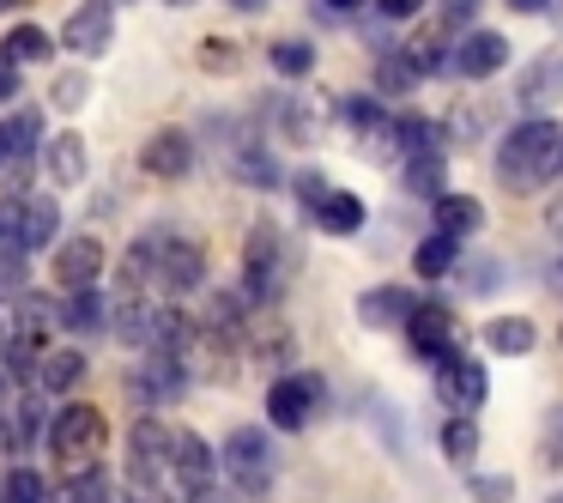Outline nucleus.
I'll use <instances>...</instances> for the list:
<instances>
[{"instance_id": "obj_48", "label": "nucleus", "mask_w": 563, "mask_h": 503, "mask_svg": "<svg viewBox=\"0 0 563 503\" xmlns=\"http://www.w3.org/2000/svg\"><path fill=\"white\" fill-rule=\"evenodd\" d=\"M7 98H19V67L13 62H0V103Z\"/></svg>"}, {"instance_id": "obj_25", "label": "nucleus", "mask_w": 563, "mask_h": 503, "mask_svg": "<svg viewBox=\"0 0 563 503\" xmlns=\"http://www.w3.org/2000/svg\"><path fill=\"white\" fill-rule=\"evenodd\" d=\"M55 237H62V207H55L49 195H31L25 212H19V249L37 255V249H49Z\"/></svg>"}, {"instance_id": "obj_26", "label": "nucleus", "mask_w": 563, "mask_h": 503, "mask_svg": "<svg viewBox=\"0 0 563 503\" xmlns=\"http://www.w3.org/2000/svg\"><path fill=\"white\" fill-rule=\"evenodd\" d=\"M539 346V328L527 316H490L485 321V352L490 358H527Z\"/></svg>"}, {"instance_id": "obj_60", "label": "nucleus", "mask_w": 563, "mask_h": 503, "mask_svg": "<svg viewBox=\"0 0 563 503\" xmlns=\"http://www.w3.org/2000/svg\"><path fill=\"white\" fill-rule=\"evenodd\" d=\"M170 7H195V0H170Z\"/></svg>"}, {"instance_id": "obj_36", "label": "nucleus", "mask_w": 563, "mask_h": 503, "mask_svg": "<svg viewBox=\"0 0 563 503\" xmlns=\"http://www.w3.org/2000/svg\"><path fill=\"white\" fill-rule=\"evenodd\" d=\"M406 55H412V67L424 79H437V67H449V31H412V43H406Z\"/></svg>"}, {"instance_id": "obj_62", "label": "nucleus", "mask_w": 563, "mask_h": 503, "mask_svg": "<svg viewBox=\"0 0 563 503\" xmlns=\"http://www.w3.org/2000/svg\"><path fill=\"white\" fill-rule=\"evenodd\" d=\"M110 7H122V0H110Z\"/></svg>"}, {"instance_id": "obj_53", "label": "nucleus", "mask_w": 563, "mask_h": 503, "mask_svg": "<svg viewBox=\"0 0 563 503\" xmlns=\"http://www.w3.org/2000/svg\"><path fill=\"white\" fill-rule=\"evenodd\" d=\"M7 340H13V316H7V304H0V352H7Z\"/></svg>"}, {"instance_id": "obj_54", "label": "nucleus", "mask_w": 563, "mask_h": 503, "mask_svg": "<svg viewBox=\"0 0 563 503\" xmlns=\"http://www.w3.org/2000/svg\"><path fill=\"white\" fill-rule=\"evenodd\" d=\"M236 13H261V7H267V0H231Z\"/></svg>"}, {"instance_id": "obj_55", "label": "nucleus", "mask_w": 563, "mask_h": 503, "mask_svg": "<svg viewBox=\"0 0 563 503\" xmlns=\"http://www.w3.org/2000/svg\"><path fill=\"white\" fill-rule=\"evenodd\" d=\"M333 13H352V7H364V0H328Z\"/></svg>"}, {"instance_id": "obj_15", "label": "nucleus", "mask_w": 563, "mask_h": 503, "mask_svg": "<svg viewBox=\"0 0 563 503\" xmlns=\"http://www.w3.org/2000/svg\"><path fill=\"white\" fill-rule=\"evenodd\" d=\"M103 267H110V249L98 243V237H67L62 249H55V280L74 292V285H98Z\"/></svg>"}, {"instance_id": "obj_58", "label": "nucleus", "mask_w": 563, "mask_h": 503, "mask_svg": "<svg viewBox=\"0 0 563 503\" xmlns=\"http://www.w3.org/2000/svg\"><path fill=\"white\" fill-rule=\"evenodd\" d=\"M551 7H558V25H563V0H551Z\"/></svg>"}, {"instance_id": "obj_9", "label": "nucleus", "mask_w": 563, "mask_h": 503, "mask_svg": "<svg viewBox=\"0 0 563 503\" xmlns=\"http://www.w3.org/2000/svg\"><path fill=\"white\" fill-rule=\"evenodd\" d=\"M152 285H164L170 297L200 292V285H207V249H200L195 237L164 231V249H158V267H152Z\"/></svg>"}, {"instance_id": "obj_44", "label": "nucleus", "mask_w": 563, "mask_h": 503, "mask_svg": "<svg viewBox=\"0 0 563 503\" xmlns=\"http://www.w3.org/2000/svg\"><path fill=\"white\" fill-rule=\"evenodd\" d=\"M466 491H473L478 503H515V479L509 473H473Z\"/></svg>"}, {"instance_id": "obj_4", "label": "nucleus", "mask_w": 563, "mask_h": 503, "mask_svg": "<svg viewBox=\"0 0 563 503\" xmlns=\"http://www.w3.org/2000/svg\"><path fill=\"white\" fill-rule=\"evenodd\" d=\"M219 479V455L200 430H176L170 437V473H164V503H195L200 491Z\"/></svg>"}, {"instance_id": "obj_8", "label": "nucleus", "mask_w": 563, "mask_h": 503, "mask_svg": "<svg viewBox=\"0 0 563 503\" xmlns=\"http://www.w3.org/2000/svg\"><path fill=\"white\" fill-rule=\"evenodd\" d=\"M224 473L236 479L243 491H267L273 485V442L261 425H236L231 437H224Z\"/></svg>"}, {"instance_id": "obj_59", "label": "nucleus", "mask_w": 563, "mask_h": 503, "mask_svg": "<svg viewBox=\"0 0 563 503\" xmlns=\"http://www.w3.org/2000/svg\"><path fill=\"white\" fill-rule=\"evenodd\" d=\"M545 503H563V491H551V497H545Z\"/></svg>"}, {"instance_id": "obj_14", "label": "nucleus", "mask_w": 563, "mask_h": 503, "mask_svg": "<svg viewBox=\"0 0 563 503\" xmlns=\"http://www.w3.org/2000/svg\"><path fill=\"white\" fill-rule=\"evenodd\" d=\"M515 98H521L527 116H545L551 103H563V50H539L533 62H527Z\"/></svg>"}, {"instance_id": "obj_38", "label": "nucleus", "mask_w": 563, "mask_h": 503, "mask_svg": "<svg viewBox=\"0 0 563 503\" xmlns=\"http://www.w3.org/2000/svg\"><path fill=\"white\" fill-rule=\"evenodd\" d=\"M0 503H49V479L37 467H13L0 479Z\"/></svg>"}, {"instance_id": "obj_37", "label": "nucleus", "mask_w": 563, "mask_h": 503, "mask_svg": "<svg viewBox=\"0 0 563 503\" xmlns=\"http://www.w3.org/2000/svg\"><path fill=\"white\" fill-rule=\"evenodd\" d=\"M442 455H449L454 467H473L478 461V425L466 413H454L449 425H442Z\"/></svg>"}, {"instance_id": "obj_1", "label": "nucleus", "mask_w": 563, "mask_h": 503, "mask_svg": "<svg viewBox=\"0 0 563 503\" xmlns=\"http://www.w3.org/2000/svg\"><path fill=\"white\" fill-rule=\"evenodd\" d=\"M497 176L509 195H533L551 176H563V122H551V116L515 122L497 146Z\"/></svg>"}, {"instance_id": "obj_35", "label": "nucleus", "mask_w": 563, "mask_h": 503, "mask_svg": "<svg viewBox=\"0 0 563 503\" xmlns=\"http://www.w3.org/2000/svg\"><path fill=\"white\" fill-rule=\"evenodd\" d=\"M437 146H442V128L430 122V116H400V122H394V152H400V158L437 152Z\"/></svg>"}, {"instance_id": "obj_21", "label": "nucleus", "mask_w": 563, "mask_h": 503, "mask_svg": "<svg viewBox=\"0 0 563 503\" xmlns=\"http://www.w3.org/2000/svg\"><path fill=\"white\" fill-rule=\"evenodd\" d=\"M309 219H316L328 237H357V231H364V219H369V207L352 195V188H328V195L309 207Z\"/></svg>"}, {"instance_id": "obj_29", "label": "nucleus", "mask_w": 563, "mask_h": 503, "mask_svg": "<svg viewBox=\"0 0 563 503\" xmlns=\"http://www.w3.org/2000/svg\"><path fill=\"white\" fill-rule=\"evenodd\" d=\"M86 352H74V346H62V352H43V364H37V389L43 394H74L79 382H86Z\"/></svg>"}, {"instance_id": "obj_6", "label": "nucleus", "mask_w": 563, "mask_h": 503, "mask_svg": "<svg viewBox=\"0 0 563 503\" xmlns=\"http://www.w3.org/2000/svg\"><path fill=\"white\" fill-rule=\"evenodd\" d=\"M430 370H437V394L454 406V413H478V406L490 401V370H485V358L449 346L442 358H430Z\"/></svg>"}, {"instance_id": "obj_20", "label": "nucleus", "mask_w": 563, "mask_h": 503, "mask_svg": "<svg viewBox=\"0 0 563 503\" xmlns=\"http://www.w3.org/2000/svg\"><path fill=\"white\" fill-rule=\"evenodd\" d=\"M43 171H49V183H62V188H79L91 176V152H86V140L67 128V134H55L49 146H43Z\"/></svg>"}, {"instance_id": "obj_34", "label": "nucleus", "mask_w": 563, "mask_h": 503, "mask_svg": "<svg viewBox=\"0 0 563 503\" xmlns=\"http://www.w3.org/2000/svg\"><path fill=\"white\" fill-rule=\"evenodd\" d=\"M267 62H273V74H279V79H309V74H316V43L279 37V43L267 50Z\"/></svg>"}, {"instance_id": "obj_24", "label": "nucleus", "mask_w": 563, "mask_h": 503, "mask_svg": "<svg viewBox=\"0 0 563 503\" xmlns=\"http://www.w3.org/2000/svg\"><path fill=\"white\" fill-rule=\"evenodd\" d=\"M55 309H62V328L67 333H103V328H110V297H103L98 285H74L67 304H55Z\"/></svg>"}, {"instance_id": "obj_31", "label": "nucleus", "mask_w": 563, "mask_h": 503, "mask_svg": "<svg viewBox=\"0 0 563 503\" xmlns=\"http://www.w3.org/2000/svg\"><path fill=\"white\" fill-rule=\"evenodd\" d=\"M442 176H449V158H442V146H437V152H412V158H406V176H400V183H406V195L437 200L442 188H449Z\"/></svg>"}, {"instance_id": "obj_22", "label": "nucleus", "mask_w": 563, "mask_h": 503, "mask_svg": "<svg viewBox=\"0 0 563 503\" xmlns=\"http://www.w3.org/2000/svg\"><path fill=\"white\" fill-rule=\"evenodd\" d=\"M7 316H13V340H31V346L49 340V328H62V309L43 292H19L13 304H7Z\"/></svg>"}, {"instance_id": "obj_57", "label": "nucleus", "mask_w": 563, "mask_h": 503, "mask_svg": "<svg viewBox=\"0 0 563 503\" xmlns=\"http://www.w3.org/2000/svg\"><path fill=\"white\" fill-rule=\"evenodd\" d=\"M13 7H25V0H0V13H13Z\"/></svg>"}, {"instance_id": "obj_39", "label": "nucleus", "mask_w": 563, "mask_h": 503, "mask_svg": "<svg viewBox=\"0 0 563 503\" xmlns=\"http://www.w3.org/2000/svg\"><path fill=\"white\" fill-rule=\"evenodd\" d=\"M231 171H236V183H249V188H279V164H273L261 146H243Z\"/></svg>"}, {"instance_id": "obj_52", "label": "nucleus", "mask_w": 563, "mask_h": 503, "mask_svg": "<svg viewBox=\"0 0 563 503\" xmlns=\"http://www.w3.org/2000/svg\"><path fill=\"white\" fill-rule=\"evenodd\" d=\"M509 13H551V0H509Z\"/></svg>"}, {"instance_id": "obj_28", "label": "nucleus", "mask_w": 563, "mask_h": 503, "mask_svg": "<svg viewBox=\"0 0 563 503\" xmlns=\"http://www.w3.org/2000/svg\"><path fill=\"white\" fill-rule=\"evenodd\" d=\"M243 352L255 358L261 370H291L297 346H291V328H279V321L261 316V321H255V340H243Z\"/></svg>"}, {"instance_id": "obj_49", "label": "nucleus", "mask_w": 563, "mask_h": 503, "mask_svg": "<svg viewBox=\"0 0 563 503\" xmlns=\"http://www.w3.org/2000/svg\"><path fill=\"white\" fill-rule=\"evenodd\" d=\"M545 231H551V237H558V243H563V195H558V200H551V207H545Z\"/></svg>"}, {"instance_id": "obj_45", "label": "nucleus", "mask_w": 563, "mask_h": 503, "mask_svg": "<svg viewBox=\"0 0 563 503\" xmlns=\"http://www.w3.org/2000/svg\"><path fill=\"white\" fill-rule=\"evenodd\" d=\"M449 134L461 140V146H473V140L485 134V110H478V103H454V110H449Z\"/></svg>"}, {"instance_id": "obj_41", "label": "nucleus", "mask_w": 563, "mask_h": 503, "mask_svg": "<svg viewBox=\"0 0 563 503\" xmlns=\"http://www.w3.org/2000/svg\"><path fill=\"white\" fill-rule=\"evenodd\" d=\"M86 98H91V79L79 74V67H67V74H55V86H49V103H55V110H79Z\"/></svg>"}, {"instance_id": "obj_10", "label": "nucleus", "mask_w": 563, "mask_h": 503, "mask_svg": "<svg viewBox=\"0 0 563 503\" xmlns=\"http://www.w3.org/2000/svg\"><path fill=\"white\" fill-rule=\"evenodd\" d=\"M183 389H188V358L152 352V346H146V364L128 376V401H146V413L158 401H183Z\"/></svg>"}, {"instance_id": "obj_43", "label": "nucleus", "mask_w": 563, "mask_h": 503, "mask_svg": "<svg viewBox=\"0 0 563 503\" xmlns=\"http://www.w3.org/2000/svg\"><path fill=\"white\" fill-rule=\"evenodd\" d=\"M7 128H13V158H31V152H37V140H43V116L37 110H19Z\"/></svg>"}, {"instance_id": "obj_33", "label": "nucleus", "mask_w": 563, "mask_h": 503, "mask_svg": "<svg viewBox=\"0 0 563 503\" xmlns=\"http://www.w3.org/2000/svg\"><path fill=\"white\" fill-rule=\"evenodd\" d=\"M454 261H461V237H442V231H430L412 249V273H424V280H449Z\"/></svg>"}, {"instance_id": "obj_27", "label": "nucleus", "mask_w": 563, "mask_h": 503, "mask_svg": "<svg viewBox=\"0 0 563 503\" xmlns=\"http://www.w3.org/2000/svg\"><path fill=\"white\" fill-rule=\"evenodd\" d=\"M110 473H103V461H86V467H67V479L49 491V503H110Z\"/></svg>"}, {"instance_id": "obj_18", "label": "nucleus", "mask_w": 563, "mask_h": 503, "mask_svg": "<svg viewBox=\"0 0 563 503\" xmlns=\"http://www.w3.org/2000/svg\"><path fill=\"white\" fill-rule=\"evenodd\" d=\"M418 309V297L406 292V285H369L364 297H357V321L364 328H376V333H388V328H406V316Z\"/></svg>"}, {"instance_id": "obj_40", "label": "nucleus", "mask_w": 563, "mask_h": 503, "mask_svg": "<svg viewBox=\"0 0 563 503\" xmlns=\"http://www.w3.org/2000/svg\"><path fill=\"white\" fill-rule=\"evenodd\" d=\"M333 122H352V134H369L376 122H388V110H382V98H340Z\"/></svg>"}, {"instance_id": "obj_11", "label": "nucleus", "mask_w": 563, "mask_h": 503, "mask_svg": "<svg viewBox=\"0 0 563 503\" xmlns=\"http://www.w3.org/2000/svg\"><path fill=\"white\" fill-rule=\"evenodd\" d=\"M449 67H454L461 79H490V74H503V67H509V37H503V31H490V25L461 31V43L449 50Z\"/></svg>"}, {"instance_id": "obj_56", "label": "nucleus", "mask_w": 563, "mask_h": 503, "mask_svg": "<svg viewBox=\"0 0 563 503\" xmlns=\"http://www.w3.org/2000/svg\"><path fill=\"white\" fill-rule=\"evenodd\" d=\"M7 455H13V449H7V418H0V461H7Z\"/></svg>"}, {"instance_id": "obj_46", "label": "nucleus", "mask_w": 563, "mask_h": 503, "mask_svg": "<svg viewBox=\"0 0 563 503\" xmlns=\"http://www.w3.org/2000/svg\"><path fill=\"white\" fill-rule=\"evenodd\" d=\"M376 13L382 19H418L424 13V0H376Z\"/></svg>"}, {"instance_id": "obj_7", "label": "nucleus", "mask_w": 563, "mask_h": 503, "mask_svg": "<svg viewBox=\"0 0 563 503\" xmlns=\"http://www.w3.org/2000/svg\"><path fill=\"white\" fill-rule=\"evenodd\" d=\"M170 437L176 430L164 418H152V413L134 418V430H128V479L134 485H146V491L164 485V473H170Z\"/></svg>"}, {"instance_id": "obj_23", "label": "nucleus", "mask_w": 563, "mask_h": 503, "mask_svg": "<svg viewBox=\"0 0 563 503\" xmlns=\"http://www.w3.org/2000/svg\"><path fill=\"white\" fill-rule=\"evenodd\" d=\"M430 225H437L442 237H473L478 225H485V200H478V195H454V188H442V195L430 200Z\"/></svg>"}, {"instance_id": "obj_5", "label": "nucleus", "mask_w": 563, "mask_h": 503, "mask_svg": "<svg viewBox=\"0 0 563 503\" xmlns=\"http://www.w3.org/2000/svg\"><path fill=\"white\" fill-rule=\"evenodd\" d=\"M328 406V382L316 376V370H279L273 376V389H267V418H273V430H303L309 418Z\"/></svg>"}, {"instance_id": "obj_30", "label": "nucleus", "mask_w": 563, "mask_h": 503, "mask_svg": "<svg viewBox=\"0 0 563 503\" xmlns=\"http://www.w3.org/2000/svg\"><path fill=\"white\" fill-rule=\"evenodd\" d=\"M55 55V37L43 25H13L7 31V43H0V62H13V67H37Z\"/></svg>"}, {"instance_id": "obj_51", "label": "nucleus", "mask_w": 563, "mask_h": 503, "mask_svg": "<svg viewBox=\"0 0 563 503\" xmlns=\"http://www.w3.org/2000/svg\"><path fill=\"white\" fill-rule=\"evenodd\" d=\"M7 164H13V128L0 122V171H7Z\"/></svg>"}, {"instance_id": "obj_17", "label": "nucleus", "mask_w": 563, "mask_h": 503, "mask_svg": "<svg viewBox=\"0 0 563 503\" xmlns=\"http://www.w3.org/2000/svg\"><path fill=\"white\" fill-rule=\"evenodd\" d=\"M406 340H412L418 358H442L449 346H461L454 340V309L449 304H418L412 316H406Z\"/></svg>"}, {"instance_id": "obj_50", "label": "nucleus", "mask_w": 563, "mask_h": 503, "mask_svg": "<svg viewBox=\"0 0 563 503\" xmlns=\"http://www.w3.org/2000/svg\"><path fill=\"white\" fill-rule=\"evenodd\" d=\"M551 467H563V413L551 418Z\"/></svg>"}, {"instance_id": "obj_3", "label": "nucleus", "mask_w": 563, "mask_h": 503, "mask_svg": "<svg viewBox=\"0 0 563 503\" xmlns=\"http://www.w3.org/2000/svg\"><path fill=\"white\" fill-rule=\"evenodd\" d=\"M43 442H49V461H62V473H67V467L98 461L103 442H110V425H103L98 406L67 401L62 413H49V425H43Z\"/></svg>"}, {"instance_id": "obj_12", "label": "nucleus", "mask_w": 563, "mask_h": 503, "mask_svg": "<svg viewBox=\"0 0 563 503\" xmlns=\"http://www.w3.org/2000/svg\"><path fill=\"white\" fill-rule=\"evenodd\" d=\"M140 171L158 176V183H183V176H195V134H188V128H158V134H146V146H140Z\"/></svg>"}, {"instance_id": "obj_2", "label": "nucleus", "mask_w": 563, "mask_h": 503, "mask_svg": "<svg viewBox=\"0 0 563 503\" xmlns=\"http://www.w3.org/2000/svg\"><path fill=\"white\" fill-rule=\"evenodd\" d=\"M285 273H291V243L273 219L249 225V243H243V280H236V297L255 309H273L285 292Z\"/></svg>"}, {"instance_id": "obj_61", "label": "nucleus", "mask_w": 563, "mask_h": 503, "mask_svg": "<svg viewBox=\"0 0 563 503\" xmlns=\"http://www.w3.org/2000/svg\"><path fill=\"white\" fill-rule=\"evenodd\" d=\"M110 503H134V497H110Z\"/></svg>"}, {"instance_id": "obj_19", "label": "nucleus", "mask_w": 563, "mask_h": 503, "mask_svg": "<svg viewBox=\"0 0 563 503\" xmlns=\"http://www.w3.org/2000/svg\"><path fill=\"white\" fill-rule=\"evenodd\" d=\"M110 333L122 346H146L152 340V304H146V285H122V297L110 304Z\"/></svg>"}, {"instance_id": "obj_13", "label": "nucleus", "mask_w": 563, "mask_h": 503, "mask_svg": "<svg viewBox=\"0 0 563 503\" xmlns=\"http://www.w3.org/2000/svg\"><path fill=\"white\" fill-rule=\"evenodd\" d=\"M62 43L74 55H103L115 43V7L110 0H86V7H74L62 25Z\"/></svg>"}, {"instance_id": "obj_47", "label": "nucleus", "mask_w": 563, "mask_h": 503, "mask_svg": "<svg viewBox=\"0 0 563 503\" xmlns=\"http://www.w3.org/2000/svg\"><path fill=\"white\" fill-rule=\"evenodd\" d=\"M497 261H478V267H473V292H497Z\"/></svg>"}, {"instance_id": "obj_42", "label": "nucleus", "mask_w": 563, "mask_h": 503, "mask_svg": "<svg viewBox=\"0 0 563 503\" xmlns=\"http://www.w3.org/2000/svg\"><path fill=\"white\" fill-rule=\"evenodd\" d=\"M478 13H485V0H437V25L442 31H473Z\"/></svg>"}, {"instance_id": "obj_16", "label": "nucleus", "mask_w": 563, "mask_h": 503, "mask_svg": "<svg viewBox=\"0 0 563 503\" xmlns=\"http://www.w3.org/2000/svg\"><path fill=\"white\" fill-rule=\"evenodd\" d=\"M333 103H340V98H328V91H316V86L297 91V98L285 103V116H279V122H285V140H297V146H316V140L328 134V122H333Z\"/></svg>"}, {"instance_id": "obj_32", "label": "nucleus", "mask_w": 563, "mask_h": 503, "mask_svg": "<svg viewBox=\"0 0 563 503\" xmlns=\"http://www.w3.org/2000/svg\"><path fill=\"white\" fill-rule=\"evenodd\" d=\"M418 86H424V74L412 67V55H406V50L382 55V67H376V98L382 103H388V98H412Z\"/></svg>"}]
</instances>
